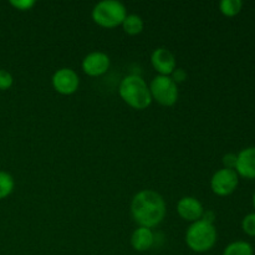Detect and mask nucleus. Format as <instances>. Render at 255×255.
<instances>
[{"instance_id":"1","label":"nucleus","mask_w":255,"mask_h":255,"mask_svg":"<svg viewBox=\"0 0 255 255\" xmlns=\"http://www.w3.org/2000/svg\"><path fill=\"white\" fill-rule=\"evenodd\" d=\"M131 214L139 227L149 229L157 227L166 216L163 197L152 189L139 191L132 199Z\"/></svg>"},{"instance_id":"2","label":"nucleus","mask_w":255,"mask_h":255,"mask_svg":"<svg viewBox=\"0 0 255 255\" xmlns=\"http://www.w3.org/2000/svg\"><path fill=\"white\" fill-rule=\"evenodd\" d=\"M121 99L134 110H144L152 104V96L147 82L138 75L124 77L119 87Z\"/></svg>"},{"instance_id":"3","label":"nucleus","mask_w":255,"mask_h":255,"mask_svg":"<svg viewBox=\"0 0 255 255\" xmlns=\"http://www.w3.org/2000/svg\"><path fill=\"white\" fill-rule=\"evenodd\" d=\"M217 229L213 223L199 219L191 224L186 233V243L191 251L196 253L209 252L217 243Z\"/></svg>"},{"instance_id":"4","label":"nucleus","mask_w":255,"mask_h":255,"mask_svg":"<svg viewBox=\"0 0 255 255\" xmlns=\"http://www.w3.org/2000/svg\"><path fill=\"white\" fill-rule=\"evenodd\" d=\"M126 16V7L117 0H102L92 9V20L97 25L106 29L122 25Z\"/></svg>"},{"instance_id":"5","label":"nucleus","mask_w":255,"mask_h":255,"mask_svg":"<svg viewBox=\"0 0 255 255\" xmlns=\"http://www.w3.org/2000/svg\"><path fill=\"white\" fill-rule=\"evenodd\" d=\"M148 87L152 100L162 106H173L178 100V86L171 76L158 75L152 80Z\"/></svg>"},{"instance_id":"6","label":"nucleus","mask_w":255,"mask_h":255,"mask_svg":"<svg viewBox=\"0 0 255 255\" xmlns=\"http://www.w3.org/2000/svg\"><path fill=\"white\" fill-rule=\"evenodd\" d=\"M239 184V176L234 169L222 168L213 174L211 179V188L219 197L231 196L236 192Z\"/></svg>"},{"instance_id":"7","label":"nucleus","mask_w":255,"mask_h":255,"mask_svg":"<svg viewBox=\"0 0 255 255\" xmlns=\"http://www.w3.org/2000/svg\"><path fill=\"white\" fill-rule=\"evenodd\" d=\"M51 81L55 91L61 95H65V96L75 94L80 85L79 75H77L75 70L70 69V67H62V69L57 70L52 75Z\"/></svg>"},{"instance_id":"8","label":"nucleus","mask_w":255,"mask_h":255,"mask_svg":"<svg viewBox=\"0 0 255 255\" xmlns=\"http://www.w3.org/2000/svg\"><path fill=\"white\" fill-rule=\"evenodd\" d=\"M110 57L109 55L102 51L90 52L82 60V70L86 75L91 77L101 76L106 74L110 69Z\"/></svg>"},{"instance_id":"9","label":"nucleus","mask_w":255,"mask_h":255,"mask_svg":"<svg viewBox=\"0 0 255 255\" xmlns=\"http://www.w3.org/2000/svg\"><path fill=\"white\" fill-rule=\"evenodd\" d=\"M153 69L162 76H169L176 70V57L167 47H157L151 55Z\"/></svg>"},{"instance_id":"10","label":"nucleus","mask_w":255,"mask_h":255,"mask_svg":"<svg viewBox=\"0 0 255 255\" xmlns=\"http://www.w3.org/2000/svg\"><path fill=\"white\" fill-rule=\"evenodd\" d=\"M177 213L183 221L194 223L202 219L204 208L201 202L194 197H183L177 203Z\"/></svg>"},{"instance_id":"11","label":"nucleus","mask_w":255,"mask_h":255,"mask_svg":"<svg viewBox=\"0 0 255 255\" xmlns=\"http://www.w3.org/2000/svg\"><path fill=\"white\" fill-rule=\"evenodd\" d=\"M236 172L246 179H255V147H247L237 154Z\"/></svg>"},{"instance_id":"12","label":"nucleus","mask_w":255,"mask_h":255,"mask_svg":"<svg viewBox=\"0 0 255 255\" xmlns=\"http://www.w3.org/2000/svg\"><path fill=\"white\" fill-rule=\"evenodd\" d=\"M154 234L152 229L138 227L131 236V246L136 252H147L153 247Z\"/></svg>"},{"instance_id":"13","label":"nucleus","mask_w":255,"mask_h":255,"mask_svg":"<svg viewBox=\"0 0 255 255\" xmlns=\"http://www.w3.org/2000/svg\"><path fill=\"white\" fill-rule=\"evenodd\" d=\"M122 27H124V31L127 35H132V36L138 35L141 34L144 27L143 19L137 14H129L125 17L124 22H122Z\"/></svg>"},{"instance_id":"14","label":"nucleus","mask_w":255,"mask_h":255,"mask_svg":"<svg viewBox=\"0 0 255 255\" xmlns=\"http://www.w3.org/2000/svg\"><path fill=\"white\" fill-rule=\"evenodd\" d=\"M222 255H254V249L248 242L237 241L228 244Z\"/></svg>"},{"instance_id":"15","label":"nucleus","mask_w":255,"mask_h":255,"mask_svg":"<svg viewBox=\"0 0 255 255\" xmlns=\"http://www.w3.org/2000/svg\"><path fill=\"white\" fill-rule=\"evenodd\" d=\"M243 9L242 0H222L219 2V10L227 17L237 16Z\"/></svg>"},{"instance_id":"16","label":"nucleus","mask_w":255,"mask_h":255,"mask_svg":"<svg viewBox=\"0 0 255 255\" xmlns=\"http://www.w3.org/2000/svg\"><path fill=\"white\" fill-rule=\"evenodd\" d=\"M15 181L11 174L6 171H0V201L5 199L12 193Z\"/></svg>"},{"instance_id":"17","label":"nucleus","mask_w":255,"mask_h":255,"mask_svg":"<svg viewBox=\"0 0 255 255\" xmlns=\"http://www.w3.org/2000/svg\"><path fill=\"white\" fill-rule=\"evenodd\" d=\"M242 229L249 237H255V213H249L242 221Z\"/></svg>"},{"instance_id":"18","label":"nucleus","mask_w":255,"mask_h":255,"mask_svg":"<svg viewBox=\"0 0 255 255\" xmlns=\"http://www.w3.org/2000/svg\"><path fill=\"white\" fill-rule=\"evenodd\" d=\"M14 84V77L7 70L0 69V91H6Z\"/></svg>"},{"instance_id":"19","label":"nucleus","mask_w":255,"mask_h":255,"mask_svg":"<svg viewBox=\"0 0 255 255\" xmlns=\"http://www.w3.org/2000/svg\"><path fill=\"white\" fill-rule=\"evenodd\" d=\"M9 4L20 11H27L35 5L34 0H10Z\"/></svg>"},{"instance_id":"20","label":"nucleus","mask_w":255,"mask_h":255,"mask_svg":"<svg viewBox=\"0 0 255 255\" xmlns=\"http://www.w3.org/2000/svg\"><path fill=\"white\" fill-rule=\"evenodd\" d=\"M223 164H224V168L234 169V171H236V166H237V154H234V153H227L226 156L223 157Z\"/></svg>"},{"instance_id":"21","label":"nucleus","mask_w":255,"mask_h":255,"mask_svg":"<svg viewBox=\"0 0 255 255\" xmlns=\"http://www.w3.org/2000/svg\"><path fill=\"white\" fill-rule=\"evenodd\" d=\"M172 75H173V77H172V79H173V81L176 82V84L184 81L187 77V74L184 72V70H182V69H176Z\"/></svg>"},{"instance_id":"22","label":"nucleus","mask_w":255,"mask_h":255,"mask_svg":"<svg viewBox=\"0 0 255 255\" xmlns=\"http://www.w3.org/2000/svg\"><path fill=\"white\" fill-rule=\"evenodd\" d=\"M253 206H254V208H255V192H254V194H253Z\"/></svg>"}]
</instances>
